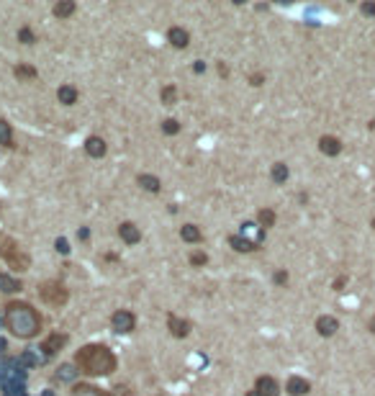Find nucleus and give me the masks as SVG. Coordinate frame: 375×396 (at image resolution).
I'll list each match as a JSON object with an SVG mask.
<instances>
[{
	"mask_svg": "<svg viewBox=\"0 0 375 396\" xmlns=\"http://www.w3.org/2000/svg\"><path fill=\"white\" fill-rule=\"evenodd\" d=\"M6 329L18 340H34L44 329V316L29 301H11L3 311Z\"/></svg>",
	"mask_w": 375,
	"mask_h": 396,
	"instance_id": "f257e3e1",
	"label": "nucleus"
},
{
	"mask_svg": "<svg viewBox=\"0 0 375 396\" xmlns=\"http://www.w3.org/2000/svg\"><path fill=\"white\" fill-rule=\"evenodd\" d=\"M75 365L82 375L98 378V375H111L118 368V358L106 345H85L75 352Z\"/></svg>",
	"mask_w": 375,
	"mask_h": 396,
	"instance_id": "f03ea898",
	"label": "nucleus"
},
{
	"mask_svg": "<svg viewBox=\"0 0 375 396\" xmlns=\"http://www.w3.org/2000/svg\"><path fill=\"white\" fill-rule=\"evenodd\" d=\"M39 299L47 304V306H65L67 304V299H70V293H67V288L59 283V281H44L41 286H39Z\"/></svg>",
	"mask_w": 375,
	"mask_h": 396,
	"instance_id": "7ed1b4c3",
	"label": "nucleus"
},
{
	"mask_svg": "<svg viewBox=\"0 0 375 396\" xmlns=\"http://www.w3.org/2000/svg\"><path fill=\"white\" fill-rule=\"evenodd\" d=\"M0 255H3V260L13 268V270H29L31 268V258L13 242V240H3V250H0Z\"/></svg>",
	"mask_w": 375,
	"mask_h": 396,
	"instance_id": "20e7f679",
	"label": "nucleus"
},
{
	"mask_svg": "<svg viewBox=\"0 0 375 396\" xmlns=\"http://www.w3.org/2000/svg\"><path fill=\"white\" fill-rule=\"evenodd\" d=\"M111 324H113V329H116V332H131V329L136 327V319H134V314H131V311L121 309V311H116V314L111 316Z\"/></svg>",
	"mask_w": 375,
	"mask_h": 396,
	"instance_id": "39448f33",
	"label": "nucleus"
},
{
	"mask_svg": "<svg viewBox=\"0 0 375 396\" xmlns=\"http://www.w3.org/2000/svg\"><path fill=\"white\" fill-rule=\"evenodd\" d=\"M70 396H111V391L98 388L93 383H75L72 391H70Z\"/></svg>",
	"mask_w": 375,
	"mask_h": 396,
	"instance_id": "423d86ee",
	"label": "nucleus"
},
{
	"mask_svg": "<svg viewBox=\"0 0 375 396\" xmlns=\"http://www.w3.org/2000/svg\"><path fill=\"white\" fill-rule=\"evenodd\" d=\"M167 42H170L172 47H177V49H185L187 44H191V34H187L185 29H180V26H172V29L167 31Z\"/></svg>",
	"mask_w": 375,
	"mask_h": 396,
	"instance_id": "0eeeda50",
	"label": "nucleus"
},
{
	"mask_svg": "<svg viewBox=\"0 0 375 396\" xmlns=\"http://www.w3.org/2000/svg\"><path fill=\"white\" fill-rule=\"evenodd\" d=\"M167 327H170V332L175 337H185L187 332H191V322H187V319H177L175 314L167 316Z\"/></svg>",
	"mask_w": 375,
	"mask_h": 396,
	"instance_id": "6e6552de",
	"label": "nucleus"
},
{
	"mask_svg": "<svg viewBox=\"0 0 375 396\" xmlns=\"http://www.w3.org/2000/svg\"><path fill=\"white\" fill-rule=\"evenodd\" d=\"M316 329H319V334L331 337V334L339 329V322H337L334 316H319V319H316Z\"/></svg>",
	"mask_w": 375,
	"mask_h": 396,
	"instance_id": "1a4fd4ad",
	"label": "nucleus"
},
{
	"mask_svg": "<svg viewBox=\"0 0 375 396\" xmlns=\"http://www.w3.org/2000/svg\"><path fill=\"white\" fill-rule=\"evenodd\" d=\"M255 391L262 393V396H278V381L270 378V375H262V378H257V388Z\"/></svg>",
	"mask_w": 375,
	"mask_h": 396,
	"instance_id": "9d476101",
	"label": "nucleus"
},
{
	"mask_svg": "<svg viewBox=\"0 0 375 396\" xmlns=\"http://www.w3.org/2000/svg\"><path fill=\"white\" fill-rule=\"evenodd\" d=\"M65 342H67V334H52V337H47V340L41 342V350H44L47 355H52V352H57Z\"/></svg>",
	"mask_w": 375,
	"mask_h": 396,
	"instance_id": "9b49d317",
	"label": "nucleus"
},
{
	"mask_svg": "<svg viewBox=\"0 0 375 396\" xmlns=\"http://www.w3.org/2000/svg\"><path fill=\"white\" fill-rule=\"evenodd\" d=\"M319 149H321L324 154H339L342 144H339V139H334V136H321V139H319Z\"/></svg>",
	"mask_w": 375,
	"mask_h": 396,
	"instance_id": "f8f14e48",
	"label": "nucleus"
},
{
	"mask_svg": "<svg viewBox=\"0 0 375 396\" xmlns=\"http://www.w3.org/2000/svg\"><path fill=\"white\" fill-rule=\"evenodd\" d=\"M85 149H88L90 157H103V154H106V142H103L100 136H90L88 144H85Z\"/></svg>",
	"mask_w": 375,
	"mask_h": 396,
	"instance_id": "ddd939ff",
	"label": "nucleus"
},
{
	"mask_svg": "<svg viewBox=\"0 0 375 396\" xmlns=\"http://www.w3.org/2000/svg\"><path fill=\"white\" fill-rule=\"evenodd\" d=\"M308 381H303V378H290L288 381V393L290 396H303V393H308Z\"/></svg>",
	"mask_w": 375,
	"mask_h": 396,
	"instance_id": "4468645a",
	"label": "nucleus"
},
{
	"mask_svg": "<svg viewBox=\"0 0 375 396\" xmlns=\"http://www.w3.org/2000/svg\"><path fill=\"white\" fill-rule=\"evenodd\" d=\"M57 95H59V101H65V106H72V103L77 101V93H75V88H70V85L59 88Z\"/></svg>",
	"mask_w": 375,
	"mask_h": 396,
	"instance_id": "2eb2a0df",
	"label": "nucleus"
},
{
	"mask_svg": "<svg viewBox=\"0 0 375 396\" xmlns=\"http://www.w3.org/2000/svg\"><path fill=\"white\" fill-rule=\"evenodd\" d=\"M13 75H16L18 80H34V77H36V70L29 67V65H18V67L13 70Z\"/></svg>",
	"mask_w": 375,
	"mask_h": 396,
	"instance_id": "dca6fc26",
	"label": "nucleus"
},
{
	"mask_svg": "<svg viewBox=\"0 0 375 396\" xmlns=\"http://www.w3.org/2000/svg\"><path fill=\"white\" fill-rule=\"evenodd\" d=\"M118 232H121V237H123L126 242H136V240H139L136 227H134V224H129V222H126V224H121V229H118Z\"/></svg>",
	"mask_w": 375,
	"mask_h": 396,
	"instance_id": "f3484780",
	"label": "nucleus"
},
{
	"mask_svg": "<svg viewBox=\"0 0 375 396\" xmlns=\"http://www.w3.org/2000/svg\"><path fill=\"white\" fill-rule=\"evenodd\" d=\"M75 13V3H57L54 6V16L57 18H67V16H72Z\"/></svg>",
	"mask_w": 375,
	"mask_h": 396,
	"instance_id": "a211bd4d",
	"label": "nucleus"
},
{
	"mask_svg": "<svg viewBox=\"0 0 375 396\" xmlns=\"http://www.w3.org/2000/svg\"><path fill=\"white\" fill-rule=\"evenodd\" d=\"M180 234H182V240H185V242H198V240H201V232H198L193 224L182 227V232H180Z\"/></svg>",
	"mask_w": 375,
	"mask_h": 396,
	"instance_id": "6ab92c4d",
	"label": "nucleus"
},
{
	"mask_svg": "<svg viewBox=\"0 0 375 396\" xmlns=\"http://www.w3.org/2000/svg\"><path fill=\"white\" fill-rule=\"evenodd\" d=\"M139 183H141L147 190H159V180L152 177V175H139Z\"/></svg>",
	"mask_w": 375,
	"mask_h": 396,
	"instance_id": "aec40b11",
	"label": "nucleus"
},
{
	"mask_svg": "<svg viewBox=\"0 0 375 396\" xmlns=\"http://www.w3.org/2000/svg\"><path fill=\"white\" fill-rule=\"evenodd\" d=\"M175 95H177L175 85H167V88L162 90V103H164V106H172V103H175Z\"/></svg>",
	"mask_w": 375,
	"mask_h": 396,
	"instance_id": "412c9836",
	"label": "nucleus"
},
{
	"mask_svg": "<svg viewBox=\"0 0 375 396\" xmlns=\"http://www.w3.org/2000/svg\"><path fill=\"white\" fill-rule=\"evenodd\" d=\"M285 177H288V167H285V165H280V162H278V165H275V167H273V180H278V183H283V180H285Z\"/></svg>",
	"mask_w": 375,
	"mask_h": 396,
	"instance_id": "4be33fe9",
	"label": "nucleus"
},
{
	"mask_svg": "<svg viewBox=\"0 0 375 396\" xmlns=\"http://www.w3.org/2000/svg\"><path fill=\"white\" fill-rule=\"evenodd\" d=\"M257 219H260V224H265V227H273V222H275V214H273L270 209H262V211L257 214Z\"/></svg>",
	"mask_w": 375,
	"mask_h": 396,
	"instance_id": "5701e85b",
	"label": "nucleus"
},
{
	"mask_svg": "<svg viewBox=\"0 0 375 396\" xmlns=\"http://www.w3.org/2000/svg\"><path fill=\"white\" fill-rule=\"evenodd\" d=\"M206 263H209V258L203 252H193L191 255V265H206Z\"/></svg>",
	"mask_w": 375,
	"mask_h": 396,
	"instance_id": "b1692460",
	"label": "nucleus"
},
{
	"mask_svg": "<svg viewBox=\"0 0 375 396\" xmlns=\"http://www.w3.org/2000/svg\"><path fill=\"white\" fill-rule=\"evenodd\" d=\"M232 245H237V250H252V245H249L247 240H237V237H232Z\"/></svg>",
	"mask_w": 375,
	"mask_h": 396,
	"instance_id": "393cba45",
	"label": "nucleus"
},
{
	"mask_svg": "<svg viewBox=\"0 0 375 396\" xmlns=\"http://www.w3.org/2000/svg\"><path fill=\"white\" fill-rule=\"evenodd\" d=\"M164 131H167V134H175V131H177V121H172V118L164 121Z\"/></svg>",
	"mask_w": 375,
	"mask_h": 396,
	"instance_id": "a878e982",
	"label": "nucleus"
},
{
	"mask_svg": "<svg viewBox=\"0 0 375 396\" xmlns=\"http://www.w3.org/2000/svg\"><path fill=\"white\" fill-rule=\"evenodd\" d=\"M362 13L365 16H375V3H365L362 6Z\"/></svg>",
	"mask_w": 375,
	"mask_h": 396,
	"instance_id": "bb28decb",
	"label": "nucleus"
},
{
	"mask_svg": "<svg viewBox=\"0 0 375 396\" xmlns=\"http://www.w3.org/2000/svg\"><path fill=\"white\" fill-rule=\"evenodd\" d=\"M21 39H24V44H31V31L24 29V31H21Z\"/></svg>",
	"mask_w": 375,
	"mask_h": 396,
	"instance_id": "cd10ccee",
	"label": "nucleus"
},
{
	"mask_svg": "<svg viewBox=\"0 0 375 396\" xmlns=\"http://www.w3.org/2000/svg\"><path fill=\"white\" fill-rule=\"evenodd\" d=\"M252 85H262V75H252Z\"/></svg>",
	"mask_w": 375,
	"mask_h": 396,
	"instance_id": "c85d7f7f",
	"label": "nucleus"
},
{
	"mask_svg": "<svg viewBox=\"0 0 375 396\" xmlns=\"http://www.w3.org/2000/svg\"><path fill=\"white\" fill-rule=\"evenodd\" d=\"M249 396H262V393H257V391H249Z\"/></svg>",
	"mask_w": 375,
	"mask_h": 396,
	"instance_id": "c756f323",
	"label": "nucleus"
}]
</instances>
